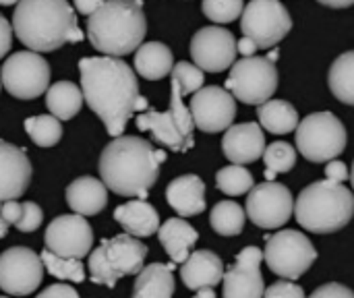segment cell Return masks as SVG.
<instances>
[{
    "instance_id": "cell-11",
    "label": "cell",
    "mask_w": 354,
    "mask_h": 298,
    "mask_svg": "<svg viewBox=\"0 0 354 298\" xmlns=\"http://www.w3.org/2000/svg\"><path fill=\"white\" fill-rule=\"evenodd\" d=\"M2 87L17 100H35L50 87V64L35 50L15 52L0 71Z\"/></svg>"
},
{
    "instance_id": "cell-51",
    "label": "cell",
    "mask_w": 354,
    "mask_h": 298,
    "mask_svg": "<svg viewBox=\"0 0 354 298\" xmlns=\"http://www.w3.org/2000/svg\"><path fill=\"white\" fill-rule=\"evenodd\" d=\"M266 176H268V180H274V178H276V172L268 168V170H266Z\"/></svg>"
},
{
    "instance_id": "cell-52",
    "label": "cell",
    "mask_w": 354,
    "mask_h": 298,
    "mask_svg": "<svg viewBox=\"0 0 354 298\" xmlns=\"http://www.w3.org/2000/svg\"><path fill=\"white\" fill-rule=\"evenodd\" d=\"M17 2H19V0H0L2 6H10V4H17Z\"/></svg>"
},
{
    "instance_id": "cell-14",
    "label": "cell",
    "mask_w": 354,
    "mask_h": 298,
    "mask_svg": "<svg viewBox=\"0 0 354 298\" xmlns=\"http://www.w3.org/2000/svg\"><path fill=\"white\" fill-rule=\"evenodd\" d=\"M41 257L27 247H10L0 255V290L12 297L33 295L44 280Z\"/></svg>"
},
{
    "instance_id": "cell-54",
    "label": "cell",
    "mask_w": 354,
    "mask_h": 298,
    "mask_svg": "<svg viewBox=\"0 0 354 298\" xmlns=\"http://www.w3.org/2000/svg\"><path fill=\"white\" fill-rule=\"evenodd\" d=\"M0 89H2V79H0Z\"/></svg>"
},
{
    "instance_id": "cell-29",
    "label": "cell",
    "mask_w": 354,
    "mask_h": 298,
    "mask_svg": "<svg viewBox=\"0 0 354 298\" xmlns=\"http://www.w3.org/2000/svg\"><path fill=\"white\" fill-rule=\"evenodd\" d=\"M46 106L58 120H71L83 106V91L71 81H58L46 89Z\"/></svg>"
},
{
    "instance_id": "cell-22",
    "label": "cell",
    "mask_w": 354,
    "mask_h": 298,
    "mask_svg": "<svg viewBox=\"0 0 354 298\" xmlns=\"http://www.w3.org/2000/svg\"><path fill=\"white\" fill-rule=\"evenodd\" d=\"M166 201L180 218L197 216L205 209V183L197 174L178 176L166 187Z\"/></svg>"
},
{
    "instance_id": "cell-36",
    "label": "cell",
    "mask_w": 354,
    "mask_h": 298,
    "mask_svg": "<svg viewBox=\"0 0 354 298\" xmlns=\"http://www.w3.org/2000/svg\"><path fill=\"white\" fill-rule=\"evenodd\" d=\"M245 0H203L201 10L214 23H232L243 15Z\"/></svg>"
},
{
    "instance_id": "cell-26",
    "label": "cell",
    "mask_w": 354,
    "mask_h": 298,
    "mask_svg": "<svg viewBox=\"0 0 354 298\" xmlns=\"http://www.w3.org/2000/svg\"><path fill=\"white\" fill-rule=\"evenodd\" d=\"M174 66L172 50L162 41H147L135 50V71L147 81H160Z\"/></svg>"
},
{
    "instance_id": "cell-21",
    "label": "cell",
    "mask_w": 354,
    "mask_h": 298,
    "mask_svg": "<svg viewBox=\"0 0 354 298\" xmlns=\"http://www.w3.org/2000/svg\"><path fill=\"white\" fill-rule=\"evenodd\" d=\"M180 266V278L189 290L214 288L224 278V263L212 251H193Z\"/></svg>"
},
{
    "instance_id": "cell-20",
    "label": "cell",
    "mask_w": 354,
    "mask_h": 298,
    "mask_svg": "<svg viewBox=\"0 0 354 298\" xmlns=\"http://www.w3.org/2000/svg\"><path fill=\"white\" fill-rule=\"evenodd\" d=\"M266 135L257 122L230 124L222 139V151L232 164H253L263 156Z\"/></svg>"
},
{
    "instance_id": "cell-49",
    "label": "cell",
    "mask_w": 354,
    "mask_h": 298,
    "mask_svg": "<svg viewBox=\"0 0 354 298\" xmlns=\"http://www.w3.org/2000/svg\"><path fill=\"white\" fill-rule=\"evenodd\" d=\"M0 207H2V201H0ZM8 234V224H6V220L2 218V214H0V239H4Z\"/></svg>"
},
{
    "instance_id": "cell-43",
    "label": "cell",
    "mask_w": 354,
    "mask_h": 298,
    "mask_svg": "<svg viewBox=\"0 0 354 298\" xmlns=\"http://www.w3.org/2000/svg\"><path fill=\"white\" fill-rule=\"evenodd\" d=\"M0 214H2V218L6 220L8 226H10V224L15 226V224L19 222V218H21V203L15 201V199H6V201H2Z\"/></svg>"
},
{
    "instance_id": "cell-28",
    "label": "cell",
    "mask_w": 354,
    "mask_h": 298,
    "mask_svg": "<svg viewBox=\"0 0 354 298\" xmlns=\"http://www.w3.org/2000/svg\"><path fill=\"white\" fill-rule=\"evenodd\" d=\"M257 118L261 129H266L272 135H288L297 131L299 127V112L297 108L286 100H268L259 104Z\"/></svg>"
},
{
    "instance_id": "cell-38",
    "label": "cell",
    "mask_w": 354,
    "mask_h": 298,
    "mask_svg": "<svg viewBox=\"0 0 354 298\" xmlns=\"http://www.w3.org/2000/svg\"><path fill=\"white\" fill-rule=\"evenodd\" d=\"M41 220H44L41 207L37 203H33V201H25V203H21V218H19V222L15 226L21 232H33V230L39 228Z\"/></svg>"
},
{
    "instance_id": "cell-2",
    "label": "cell",
    "mask_w": 354,
    "mask_h": 298,
    "mask_svg": "<svg viewBox=\"0 0 354 298\" xmlns=\"http://www.w3.org/2000/svg\"><path fill=\"white\" fill-rule=\"evenodd\" d=\"M166 151L153 149L141 137H114L102 151L97 170L104 185L122 197L145 199L160 176Z\"/></svg>"
},
{
    "instance_id": "cell-9",
    "label": "cell",
    "mask_w": 354,
    "mask_h": 298,
    "mask_svg": "<svg viewBox=\"0 0 354 298\" xmlns=\"http://www.w3.org/2000/svg\"><path fill=\"white\" fill-rule=\"evenodd\" d=\"M226 89L243 104L259 106L278 89V71L268 56H243L230 66Z\"/></svg>"
},
{
    "instance_id": "cell-4",
    "label": "cell",
    "mask_w": 354,
    "mask_h": 298,
    "mask_svg": "<svg viewBox=\"0 0 354 298\" xmlns=\"http://www.w3.org/2000/svg\"><path fill=\"white\" fill-rule=\"evenodd\" d=\"M147 33L143 0H106L87 19L91 46L108 56L135 52Z\"/></svg>"
},
{
    "instance_id": "cell-19",
    "label": "cell",
    "mask_w": 354,
    "mask_h": 298,
    "mask_svg": "<svg viewBox=\"0 0 354 298\" xmlns=\"http://www.w3.org/2000/svg\"><path fill=\"white\" fill-rule=\"evenodd\" d=\"M33 176L31 162L23 147L0 141V201L19 199Z\"/></svg>"
},
{
    "instance_id": "cell-15",
    "label": "cell",
    "mask_w": 354,
    "mask_h": 298,
    "mask_svg": "<svg viewBox=\"0 0 354 298\" xmlns=\"http://www.w3.org/2000/svg\"><path fill=\"white\" fill-rule=\"evenodd\" d=\"M193 122L203 133L226 131L236 116V97L218 85L201 87L193 93L189 104Z\"/></svg>"
},
{
    "instance_id": "cell-31",
    "label": "cell",
    "mask_w": 354,
    "mask_h": 298,
    "mask_svg": "<svg viewBox=\"0 0 354 298\" xmlns=\"http://www.w3.org/2000/svg\"><path fill=\"white\" fill-rule=\"evenodd\" d=\"M247 212L236 201H220L209 214V224L220 236H236L243 232Z\"/></svg>"
},
{
    "instance_id": "cell-37",
    "label": "cell",
    "mask_w": 354,
    "mask_h": 298,
    "mask_svg": "<svg viewBox=\"0 0 354 298\" xmlns=\"http://www.w3.org/2000/svg\"><path fill=\"white\" fill-rule=\"evenodd\" d=\"M170 75H172V81L178 83L183 95L195 93V91L201 89L203 83H205V71L199 68L195 62L191 64V62H185V60H183V62H178V64L172 66Z\"/></svg>"
},
{
    "instance_id": "cell-32",
    "label": "cell",
    "mask_w": 354,
    "mask_h": 298,
    "mask_svg": "<svg viewBox=\"0 0 354 298\" xmlns=\"http://www.w3.org/2000/svg\"><path fill=\"white\" fill-rule=\"evenodd\" d=\"M41 263L46 268V272L62 282H83L85 280V268L81 259H73V257H62L52 253L50 249H46L41 255Z\"/></svg>"
},
{
    "instance_id": "cell-8",
    "label": "cell",
    "mask_w": 354,
    "mask_h": 298,
    "mask_svg": "<svg viewBox=\"0 0 354 298\" xmlns=\"http://www.w3.org/2000/svg\"><path fill=\"white\" fill-rule=\"evenodd\" d=\"M297 151L305 160L322 164L338 158L346 149V129L342 120L332 112H313L299 120L297 127Z\"/></svg>"
},
{
    "instance_id": "cell-47",
    "label": "cell",
    "mask_w": 354,
    "mask_h": 298,
    "mask_svg": "<svg viewBox=\"0 0 354 298\" xmlns=\"http://www.w3.org/2000/svg\"><path fill=\"white\" fill-rule=\"evenodd\" d=\"M317 2L330 8H348L354 4V0H317Z\"/></svg>"
},
{
    "instance_id": "cell-13",
    "label": "cell",
    "mask_w": 354,
    "mask_h": 298,
    "mask_svg": "<svg viewBox=\"0 0 354 298\" xmlns=\"http://www.w3.org/2000/svg\"><path fill=\"white\" fill-rule=\"evenodd\" d=\"M247 218L266 230L284 226L295 214V199L288 187L268 180L263 185H253L247 197Z\"/></svg>"
},
{
    "instance_id": "cell-40",
    "label": "cell",
    "mask_w": 354,
    "mask_h": 298,
    "mask_svg": "<svg viewBox=\"0 0 354 298\" xmlns=\"http://www.w3.org/2000/svg\"><path fill=\"white\" fill-rule=\"evenodd\" d=\"M313 297L317 298H340V297H346V298H353L354 292L351 288H346L344 284H338V282H330V284H324L322 288H317L315 292H313Z\"/></svg>"
},
{
    "instance_id": "cell-7",
    "label": "cell",
    "mask_w": 354,
    "mask_h": 298,
    "mask_svg": "<svg viewBox=\"0 0 354 298\" xmlns=\"http://www.w3.org/2000/svg\"><path fill=\"white\" fill-rule=\"evenodd\" d=\"M170 108L166 112L145 110L137 116V129L151 133V137L164 147L185 153L195 145V122L189 106L183 102V91L178 83L172 81Z\"/></svg>"
},
{
    "instance_id": "cell-10",
    "label": "cell",
    "mask_w": 354,
    "mask_h": 298,
    "mask_svg": "<svg viewBox=\"0 0 354 298\" xmlns=\"http://www.w3.org/2000/svg\"><path fill=\"white\" fill-rule=\"evenodd\" d=\"M263 259L272 274L297 282L317 261V251L303 232L280 230L278 234L268 239Z\"/></svg>"
},
{
    "instance_id": "cell-24",
    "label": "cell",
    "mask_w": 354,
    "mask_h": 298,
    "mask_svg": "<svg viewBox=\"0 0 354 298\" xmlns=\"http://www.w3.org/2000/svg\"><path fill=\"white\" fill-rule=\"evenodd\" d=\"M114 220L124 228V232H129L137 239L151 236L160 228V216H158L156 207L141 197L116 207Z\"/></svg>"
},
{
    "instance_id": "cell-44",
    "label": "cell",
    "mask_w": 354,
    "mask_h": 298,
    "mask_svg": "<svg viewBox=\"0 0 354 298\" xmlns=\"http://www.w3.org/2000/svg\"><path fill=\"white\" fill-rule=\"evenodd\" d=\"M39 297L48 298H60V297H71V298H77L79 297V292L73 288V286H68V284H52L50 288H46V290H41L39 292Z\"/></svg>"
},
{
    "instance_id": "cell-30",
    "label": "cell",
    "mask_w": 354,
    "mask_h": 298,
    "mask_svg": "<svg viewBox=\"0 0 354 298\" xmlns=\"http://www.w3.org/2000/svg\"><path fill=\"white\" fill-rule=\"evenodd\" d=\"M328 85L340 102L354 106V50L340 54L334 60L330 66Z\"/></svg>"
},
{
    "instance_id": "cell-46",
    "label": "cell",
    "mask_w": 354,
    "mask_h": 298,
    "mask_svg": "<svg viewBox=\"0 0 354 298\" xmlns=\"http://www.w3.org/2000/svg\"><path fill=\"white\" fill-rule=\"evenodd\" d=\"M257 50H259L257 44H255L251 37H247V35H243L241 41H236V52H239L241 56H253Z\"/></svg>"
},
{
    "instance_id": "cell-23",
    "label": "cell",
    "mask_w": 354,
    "mask_h": 298,
    "mask_svg": "<svg viewBox=\"0 0 354 298\" xmlns=\"http://www.w3.org/2000/svg\"><path fill=\"white\" fill-rule=\"evenodd\" d=\"M66 203L75 214L95 216L108 203V187L93 176H81L66 187Z\"/></svg>"
},
{
    "instance_id": "cell-27",
    "label": "cell",
    "mask_w": 354,
    "mask_h": 298,
    "mask_svg": "<svg viewBox=\"0 0 354 298\" xmlns=\"http://www.w3.org/2000/svg\"><path fill=\"white\" fill-rule=\"evenodd\" d=\"M174 261L164 266V263H149L143 266L141 272L137 274V282L133 288V297L147 298H170L174 295Z\"/></svg>"
},
{
    "instance_id": "cell-50",
    "label": "cell",
    "mask_w": 354,
    "mask_h": 298,
    "mask_svg": "<svg viewBox=\"0 0 354 298\" xmlns=\"http://www.w3.org/2000/svg\"><path fill=\"white\" fill-rule=\"evenodd\" d=\"M268 58H270L272 62H276V60H278V50H274V52H270V54H268Z\"/></svg>"
},
{
    "instance_id": "cell-18",
    "label": "cell",
    "mask_w": 354,
    "mask_h": 298,
    "mask_svg": "<svg viewBox=\"0 0 354 298\" xmlns=\"http://www.w3.org/2000/svg\"><path fill=\"white\" fill-rule=\"evenodd\" d=\"M263 253L257 247H245L236 263L224 272V297L228 298H259L266 295V282L261 276Z\"/></svg>"
},
{
    "instance_id": "cell-34",
    "label": "cell",
    "mask_w": 354,
    "mask_h": 298,
    "mask_svg": "<svg viewBox=\"0 0 354 298\" xmlns=\"http://www.w3.org/2000/svg\"><path fill=\"white\" fill-rule=\"evenodd\" d=\"M253 185H255V180H253L251 172L247 168H243V164H230V166L218 170V174H216V187L228 197L245 195L253 189Z\"/></svg>"
},
{
    "instance_id": "cell-35",
    "label": "cell",
    "mask_w": 354,
    "mask_h": 298,
    "mask_svg": "<svg viewBox=\"0 0 354 298\" xmlns=\"http://www.w3.org/2000/svg\"><path fill=\"white\" fill-rule=\"evenodd\" d=\"M261 158L266 162V168L274 170L276 174L278 172H290L297 164V149L286 141H274L272 145H268L263 149Z\"/></svg>"
},
{
    "instance_id": "cell-39",
    "label": "cell",
    "mask_w": 354,
    "mask_h": 298,
    "mask_svg": "<svg viewBox=\"0 0 354 298\" xmlns=\"http://www.w3.org/2000/svg\"><path fill=\"white\" fill-rule=\"evenodd\" d=\"M263 297H270V298H303L305 297V290L299 286V284H295V280H286V278H282L280 282H276V284H272L268 290H266V295Z\"/></svg>"
},
{
    "instance_id": "cell-48",
    "label": "cell",
    "mask_w": 354,
    "mask_h": 298,
    "mask_svg": "<svg viewBox=\"0 0 354 298\" xmlns=\"http://www.w3.org/2000/svg\"><path fill=\"white\" fill-rule=\"evenodd\" d=\"M195 295L201 298H214L216 297V290H214V288H209V286H205V288H199V290H195Z\"/></svg>"
},
{
    "instance_id": "cell-17",
    "label": "cell",
    "mask_w": 354,
    "mask_h": 298,
    "mask_svg": "<svg viewBox=\"0 0 354 298\" xmlns=\"http://www.w3.org/2000/svg\"><path fill=\"white\" fill-rule=\"evenodd\" d=\"M234 35L218 25L199 29L191 39V58L205 73H222L236 60Z\"/></svg>"
},
{
    "instance_id": "cell-12",
    "label": "cell",
    "mask_w": 354,
    "mask_h": 298,
    "mask_svg": "<svg viewBox=\"0 0 354 298\" xmlns=\"http://www.w3.org/2000/svg\"><path fill=\"white\" fill-rule=\"evenodd\" d=\"M241 29L257 48H272L290 33L292 17L280 0H251L243 8Z\"/></svg>"
},
{
    "instance_id": "cell-1",
    "label": "cell",
    "mask_w": 354,
    "mask_h": 298,
    "mask_svg": "<svg viewBox=\"0 0 354 298\" xmlns=\"http://www.w3.org/2000/svg\"><path fill=\"white\" fill-rule=\"evenodd\" d=\"M79 75L83 100L100 116L108 135H122L129 118L139 110H147V100L139 95L137 77L120 56L81 58Z\"/></svg>"
},
{
    "instance_id": "cell-53",
    "label": "cell",
    "mask_w": 354,
    "mask_h": 298,
    "mask_svg": "<svg viewBox=\"0 0 354 298\" xmlns=\"http://www.w3.org/2000/svg\"><path fill=\"white\" fill-rule=\"evenodd\" d=\"M351 180H353V189H354V162H353V172H351Z\"/></svg>"
},
{
    "instance_id": "cell-6",
    "label": "cell",
    "mask_w": 354,
    "mask_h": 298,
    "mask_svg": "<svg viewBox=\"0 0 354 298\" xmlns=\"http://www.w3.org/2000/svg\"><path fill=\"white\" fill-rule=\"evenodd\" d=\"M147 247L133 234H116L104 239L95 251L89 253V276L93 284L114 288L118 280L135 276L145 266Z\"/></svg>"
},
{
    "instance_id": "cell-42",
    "label": "cell",
    "mask_w": 354,
    "mask_h": 298,
    "mask_svg": "<svg viewBox=\"0 0 354 298\" xmlns=\"http://www.w3.org/2000/svg\"><path fill=\"white\" fill-rule=\"evenodd\" d=\"M12 25L0 15V58L6 56L10 52V46H12Z\"/></svg>"
},
{
    "instance_id": "cell-45",
    "label": "cell",
    "mask_w": 354,
    "mask_h": 298,
    "mask_svg": "<svg viewBox=\"0 0 354 298\" xmlns=\"http://www.w3.org/2000/svg\"><path fill=\"white\" fill-rule=\"evenodd\" d=\"M75 2V8H77V12H81V15H91V12H95L106 0H73Z\"/></svg>"
},
{
    "instance_id": "cell-25",
    "label": "cell",
    "mask_w": 354,
    "mask_h": 298,
    "mask_svg": "<svg viewBox=\"0 0 354 298\" xmlns=\"http://www.w3.org/2000/svg\"><path fill=\"white\" fill-rule=\"evenodd\" d=\"M156 234H158L164 251L168 253V257L174 263H183L191 255V249L195 247V243L199 239L197 230L183 218L166 220L164 224H160Z\"/></svg>"
},
{
    "instance_id": "cell-33",
    "label": "cell",
    "mask_w": 354,
    "mask_h": 298,
    "mask_svg": "<svg viewBox=\"0 0 354 298\" xmlns=\"http://www.w3.org/2000/svg\"><path fill=\"white\" fill-rule=\"evenodd\" d=\"M25 131L39 147H52L62 139V124L54 114L31 116L25 120Z\"/></svg>"
},
{
    "instance_id": "cell-5",
    "label": "cell",
    "mask_w": 354,
    "mask_h": 298,
    "mask_svg": "<svg viewBox=\"0 0 354 298\" xmlns=\"http://www.w3.org/2000/svg\"><path fill=\"white\" fill-rule=\"evenodd\" d=\"M292 216L311 234L338 232L353 220L354 193L342 183L317 180L301 191Z\"/></svg>"
},
{
    "instance_id": "cell-41",
    "label": "cell",
    "mask_w": 354,
    "mask_h": 298,
    "mask_svg": "<svg viewBox=\"0 0 354 298\" xmlns=\"http://www.w3.org/2000/svg\"><path fill=\"white\" fill-rule=\"evenodd\" d=\"M326 178L336 180V183H344V180L351 178V172H348V168H346L344 162H340V160L334 158V160H328L326 162Z\"/></svg>"
},
{
    "instance_id": "cell-16",
    "label": "cell",
    "mask_w": 354,
    "mask_h": 298,
    "mask_svg": "<svg viewBox=\"0 0 354 298\" xmlns=\"http://www.w3.org/2000/svg\"><path fill=\"white\" fill-rule=\"evenodd\" d=\"M46 249L56 255L83 259L91 253L93 247V230L85 216L81 214H66L58 216L50 222L44 234Z\"/></svg>"
},
{
    "instance_id": "cell-3",
    "label": "cell",
    "mask_w": 354,
    "mask_h": 298,
    "mask_svg": "<svg viewBox=\"0 0 354 298\" xmlns=\"http://www.w3.org/2000/svg\"><path fill=\"white\" fill-rule=\"evenodd\" d=\"M12 31L35 52H54L83 39L77 15L66 0H19L12 12Z\"/></svg>"
}]
</instances>
